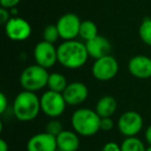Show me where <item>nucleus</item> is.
<instances>
[{
    "mask_svg": "<svg viewBox=\"0 0 151 151\" xmlns=\"http://www.w3.org/2000/svg\"><path fill=\"white\" fill-rule=\"evenodd\" d=\"M58 62L68 69H78L88 60V52L85 44L79 40H64L57 48Z\"/></svg>",
    "mask_w": 151,
    "mask_h": 151,
    "instance_id": "f257e3e1",
    "label": "nucleus"
},
{
    "mask_svg": "<svg viewBox=\"0 0 151 151\" xmlns=\"http://www.w3.org/2000/svg\"><path fill=\"white\" fill-rule=\"evenodd\" d=\"M40 111V97L35 92L23 90L13 101V113L20 121H32L37 117Z\"/></svg>",
    "mask_w": 151,
    "mask_h": 151,
    "instance_id": "f03ea898",
    "label": "nucleus"
},
{
    "mask_svg": "<svg viewBox=\"0 0 151 151\" xmlns=\"http://www.w3.org/2000/svg\"><path fill=\"white\" fill-rule=\"evenodd\" d=\"M101 119L95 110L82 108L73 113L70 123L78 134L82 137H92L101 130Z\"/></svg>",
    "mask_w": 151,
    "mask_h": 151,
    "instance_id": "7ed1b4c3",
    "label": "nucleus"
},
{
    "mask_svg": "<svg viewBox=\"0 0 151 151\" xmlns=\"http://www.w3.org/2000/svg\"><path fill=\"white\" fill-rule=\"evenodd\" d=\"M49 76L50 73L47 68L38 64H32L25 67L21 73L20 84L24 90L35 92L48 86Z\"/></svg>",
    "mask_w": 151,
    "mask_h": 151,
    "instance_id": "20e7f679",
    "label": "nucleus"
},
{
    "mask_svg": "<svg viewBox=\"0 0 151 151\" xmlns=\"http://www.w3.org/2000/svg\"><path fill=\"white\" fill-rule=\"evenodd\" d=\"M66 105L62 93L48 90L40 96L42 112L50 118H57L62 115Z\"/></svg>",
    "mask_w": 151,
    "mask_h": 151,
    "instance_id": "39448f33",
    "label": "nucleus"
},
{
    "mask_svg": "<svg viewBox=\"0 0 151 151\" xmlns=\"http://www.w3.org/2000/svg\"><path fill=\"white\" fill-rule=\"evenodd\" d=\"M92 75L96 80L106 82L114 79L119 71V63L112 55L96 59L92 65Z\"/></svg>",
    "mask_w": 151,
    "mask_h": 151,
    "instance_id": "423d86ee",
    "label": "nucleus"
},
{
    "mask_svg": "<svg viewBox=\"0 0 151 151\" xmlns=\"http://www.w3.org/2000/svg\"><path fill=\"white\" fill-rule=\"evenodd\" d=\"M143 117L136 111L124 112L119 117L117 122L120 134L125 138L137 137L143 128Z\"/></svg>",
    "mask_w": 151,
    "mask_h": 151,
    "instance_id": "0eeeda50",
    "label": "nucleus"
},
{
    "mask_svg": "<svg viewBox=\"0 0 151 151\" xmlns=\"http://www.w3.org/2000/svg\"><path fill=\"white\" fill-rule=\"evenodd\" d=\"M81 23L82 21L76 14L67 13L62 15L56 23L60 37L64 40H75L79 36Z\"/></svg>",
    "mask_w": 151,
    "mask_h": 151,
    "instance_id": "6e6552de",
    "label": "nucleus"
},
{
    "mask_svg": "<svg viewBox=\"0 0 151 151\" xmlns=\"http://www.w3.org/2000/svg\"><path fill=\"white\" fill-rule=\"evenodd\" d=\"M33 56L36 64L49 69L54 66L55 63L58 62L57 56V48H55L54 44L48 42H40L34 47Z\"/></svg>",
    "mask_w": 151,
    "mask_h": 151,
    "instance_id": "1a4fd4ad",
    "label": "nucleus"
},
{
    "mask_svg": "<svg viewBox=\"0 0 151 151\" xmlns=\"http://www.w3.org/2000/svg\"><path fill=\"white\" fill-rule=\"evenodd\" d=\"M6 36L15 42H23L31 35L32 28L25 19L20 17H12L4 25Z\"/></svg>",
    "mask_w": 151,
    "mask_h": 151,
    "instance_id": "9d476101",
    "label": "nucleus"
},
{
    "mask_svg": "<svg viewBox=\"0 0 151 151\" xmlns=\"http://www.w3.org/2000/svg\"><path fill=\"white\" fill-rule=\"evenodd\" d=\"M127 68L130 75L137 79L151 78V58L145 55H136L129 59Z\"/></svg>",
    "mask_w": 151,
    "mask_h": 151,
    "instance_id": "9b49d317",
    "label": "nucleus"
},
{
    "mask_svg": "<svg viewBox=\"0 0 151 151\" xmlns=\"http://www.w3.org/2000/svg\"><path fill=\"white\" fill-rule=\"evenodd\" d=\"M56 137L48 132H38L27 142V151H57Z\"/></svg>",
    "mask_w": 151,
    "mask_h": 151,
    "instance_id": "f8f14e48",
    "label": "nucleus"
},
{
    "mask_svg": "<svg viewBox=\"0 0 151 151\" xmlns=\"http://www.w3.org/2000/svg\"><path fill=\"white\" fill-rule=\"evenodd\" d=\"M89 91L87 86L82 82H71L62 92L65 101L69 106H78L87 99Z\"/></svg>",
    "mask_w": 151,
    "mask_h": 151,
    "instance_id": "ddd939ff",
    "label": "nucleus"
},
{
    "mask_svg": "<svg viewBox=\"0 0 151 151\" xmlns=\"http://www.w3.org/2000/svg\"><path fill=\"white\" fill-rule=\"evenodd\" d=\"M85 46H86L89 57L95 59V60L108 56V55H111L112 45L110 40L105 36L97 35L93 40L85 42Z\"/></svg>",
    "mask_w": 151,
    "mask_h": 151,
    "instance_id": "4468645a",
    "label": "nucleus"
},
{
    "mask_svg": "<svg viewBox=\"0 0 151 151\" xmlns=\"http://www.w3.org/2000/svg\"><path fill=\"white\" fill-rule=\"evenodd\" d=\"M58 150L61 151H77L80 146L79 134L75 130L63 129L56 137Z\"/></svg>",
    "mask_w": 151,
    "mask_h": 151,
    "instance_id": "2eb2a0df",
    "label": "nucleus"
},
{
    "mask_svg": "<svg viewBox=\"0 0 151 151\" xmlns=\"http://www.w3.org/2000/svg\"><path fill=\"white\" fill-rule=\"evenodd\" d=\"M117 109V101L111 95H105L97 101L95 105V112L101 118L112 117Z\"/></svg>",
    "mask_w": 151,
    "mask_h": 151,
    "instance_id": "dca6fc26",
    "label": "nucleus"
},
{
    "mask_svg": "<svg viewBox=\"0 0 151 151\" xmlns=\"http://www.w3.org/2000/svg\"><path fill=\"white\" fill-rule=\"evenodd\" d=\"M68 83L64 76L60 73H51L48 80V88L49 90L55 91V92L62 93L67 87Z\"/></svg>",
    "mask_w": 151,
    "mask_h": 151,
    "instance_id": "f3484780",
    "label": "nucleus"
},
{
    "mask_svg": "<svg viewBox=\"0 0 151 151\" xmlns=\"http://www.w3.org/2000/svg\"><path fill=\"white\" fill-rule=\"evenodd\" d=\"M97 35H99V29H97V26L94 22L90 21V20H85L81 23L79 36L83 40H85V42L93 40Z\"/></svg>",
    "mask_w": 151,
    "mask_h": 151,
    "instance_id": "a211bd4d",
    "label": "nucleus"
},
{
    "mask_svg": "<svg viewBox=\"0 0 151 151\" xmlns=\"http://www.w3.org/2000/svg\"><path fill=\"white\" fill-rule=\"evenodd\" d=\"M121 151H146L144 143L137 137L125 138L121 143Z\"/></svg>",
    "mask_w": 151,
    "mask_h": 151,
    "instance_id": "6ab92c4d",
    "label": "nucleus"
},
{
    "mask_svg": "<svg viewBox=\"0 0 151 151\" xmlns=\"http://www.w3.org/2000/svg\"><path fill=\"white\" fill-rule=\"evenodd\" d=\"M139 35L144 44L151 47V18H145L139 27Z\"/></svg>",
    "mask_w": 151,
    "mask_h": 151,
    "instance_id": "aec40b11",
    "label": "nucleus"
},
{
    "mask_svg": "<svg viewBox=\"0 0 151 151\" xmlns=\"http://www.w3.org/2000/svg\"><path fill=\"white\" fill-rule=\"evenodd\" d=\"M42 37H44L45 42H51V44H55V42L58 40V38L60 37L58 28H57L56 24H50V25H47L46 28L44 29Z\"/></svg>",
    "mask_w": 151,
    "mask_h": 151,
    "instance_id": "412c9836",
    "label": "nucleus"
},
{
    "mask_svg": "<svg viewBox=\"0 0 151 151\" xmlns=\"http://www.w3.org/2000/svg\"><path fill=\"white\" fill-rule=\"evenodd\" d=\"M63 130L62 123L56 118H52L48 123L46 124V132L52 134L54 137H57Z\"/></svg>",
    "mask_w": 151,
    "mask_h": 151,
    "instance_id": "4be33fe9",
    "label": "nucleus"
},
{
    "mask_svg": "<svg viewBox=\"0 0 151 151\" xmlns=\"http://www.w3.org/2000/svg\"><path fill=\"white\" fill-rule=\"evenodd\" d=\"M114 127V121L111 117H106L101 119V130L109 132Z\"/></svg>",
    "mask_w": 151,
    "mask_h": 151,
    "instance_id": "5701e85b",
    "label": "nucleus"
},
{
    "mask_svg": "<svg viewBox=\"0 0 151 151\" xmlns=\"http://www.w3.org/2000/svg\"><path fill=\"white\" fill-rule=\"evenodd\" d=\"M20 1L21 0H0V5L3 9H15L20 3Z\"/></svg>",
    "mask_w": 151,
    "mask_h": 151,
    "instance_id": "b1692460",
    "label": "nucleus"
},
{
    "mask_svg": "<svg viewBox=\"0 0 151 151\" xmlns=\"http://www.w3.org/2000/svg\"><path fill=\"white\" fill-rule=\"evenodd\" d=\"M11 18H12V15H11L9 9H3V7L0 9V22H1V24L5 25V24L9 21Z\"/></svg>",
    "mask_w": 151,
    "mask_h": 151,
    "instance_id": "393cba45",
    "label": "nucleus"
},
{
    "mask_svg": "<svg viewBox=\"0 0 151 151\" xmlns=\"http://www.w3.org/2000/svg\"><path fill=\"white\" fill-rule=\"evenodd\" d=\"M101 151H121V146L115 142H108L103 146Z\"/></svg>",
    "mask_w": 151,
    "mask_h": 151,
    "instance_id": "a878e982",
    "label": "nucleus"
},
{
    "mask_svg": "<svg viewBox=\"0 0 151 151\" xmlns=\"http://www.w3.org/2000/svg\"><path fill=\"white\" fill-rule=\"evenodd\" d=\"M7 106H9L7 97L5 96L4 93H1V94H0V114H3L6 111Z\"/></svg>",
    "mask_w": 151,
    "mask_h": 151,
    "instance_id": "bb28decb",
    "label": "nucleus"
},
{
    "mask_svg": "<svg viewBox=\"0 0 151 151\" xmlns=\"http://www.w3.org/2000/svg\"><path fill=\"white\" fill-rule=\"evenodd\" d=\"M145 140H146L147 144L151 146V125H149L145 132Z\"/></svg>",
    "mask_w": 151,
    "mask_h": 151,
    "instance_id": "cd10ccee",
    "label": "nucleus"
},
{
    "mask_svg": "<svg viewBox=\"0 0 151 151\" xmlns=\"http://www.w3.org/2000/svg\"><path fill=\"white\" fill-rule=\"evenodd\" d=\"M0 151H9V144L4 139H0Z\"/></svg>",
    "mask_w": 151,
    "mask_h": 151,
    "instance_id": "c85d7f7f",
    "label": "nucleus"
},
{
    "mask_svg": "<svg viewBox=\"0 0 151 151\" xmlns=\"http://www.w3.org/2000/svg\"><path fill=\"white\" fill-rule=\"evenodd\" d=\"M146 151H151V146H148V147H147Z\"/></svg>",
    "mask_w": 151,
    "mask_h": 151,
    "instance_id": "c756f323",
    "label": "nucleus"
}]
</instances>
